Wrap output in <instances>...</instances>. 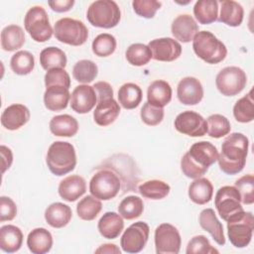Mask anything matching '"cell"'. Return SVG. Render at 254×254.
Segmentation results:
<instances>
[{
    "label": "cell",
    "instance_id": "obj_1",
    "mask_svg": "<svg viewBox=\"0 0 254 254\" xmlns=\"http://www.w3.org/2000/svg\"><path fill=\"white\" fill-rule=\"evenodd\" d=\"M248 147L249 140L244 134L234 132L228 135L221 145V152L217 158L220 170L227 175L240 173L246 164Z\"/></svg>",
    "mask_w": 254,
    "mask_h": 254
},
{
    "label": "cell",
    "instance_id": "obj_2",
    "mask_svg": "<svg viewBox=\"0 0 254 254\" xmlns=\"http://www.w3.org/2000/svg\"><path fill=\"white\" fill-rule=\"evenodd\" d=\"M218 152L214 145L207 141L196 142L181 160V169L184 175L190 179L202 177L208 168L217 161Z\"/></svg>",
    "mask_w": 254,
    "mask_h": 254
},
{
    "label": "cell",
    "instance_id": "obj_3",
    "mask_svg": "<svg viewBox=\"0 0 254 254\" xmlns=\"http://www.w3.org/2000/svg\"><path fill=\"white\" fill-rule=\"evenodd\" d=\"M47 165L52 174L64 176L74 170L76 165V154L74 147L64 141L54 142L48 150Z\"/></svg>",
    "mask_w": 254,
    "mask_h": 254
},
{
    "label": "cell",
    "instance_id": "obj_4",
    "mask_svg": "<svg viewBox=\"0 0 254 254\" xmlns=\"http://www.w3.org/2000/svg\"><path fill=\"white\" fill-rule=\"evenodd\" d=\"M192 49L199 59L210 64L222 62L227 55L225 45L208 31H198L192 39Z\"/></svg>",
    "mask_w": 254,
    "mask_h": 254
},
{
    "label": "cell",
    "instance_id": "obj_5",
    "mask_svg": "<svg viewBox=\"0 0 254 254\" xmlns=\"http://www.w3.org/2000/svg\"><path fill=\"white\" fill-rule=\"evenodd\" d=\"M86 18L94 27L111 29L119 24L121 12L115 1L97 0L89 5L86 12Z\"/></svg>",
    "mask_w": 254,
    "mask_h": 254
},
{
    "label": "cell",
    "instance_id": "obj_6",
    "mask_svg": "<svg viewBox=\"0 0 254 254\" xmlns=\"http://www.w3.org/2000/svg\"><path fill=\"white\" fill-rule=\"evenodd\" d=\"M24 26L31 38L38 43L49 41L54 33L48 14L42 6H33L27 11Z\"/></svg>",
    "mask_w": 254,
    "mask_h": 254
},
{
    "label": "cell",
    "instance_id": "obj_7",
    "mask_svg": "<svg viewBox=\"0 0 254 254\" xmlns=\"http://www.w3.org/2000/svg\"><path fill=\"white\" fill-rule=\"evenodd\" d=\"M56 39L70 46H81L88 38L86 26L79 20L72 18H62L54 26Z\"/></svg>",
    "mask_w": 254,
    "mask_h": 254
},
{
    "label": "cell",
    "instance_id": "obj_8",
    "mask_svg": "<svg viewBox=\"0 0 254 254\" xmlns=\"http://www.w3.org/2000/svg\"><path fill=\"white\" fill-rule=\"evenodd\" d=\"M214 205L220 217L226 222L244 212L241 205V196L235 187H221L214 198Z\"/></svg>",
    "mask_w": 254,
    "mask_h": 254
},
{
    "label": "cell",
    "instance_id": "obj_9",
    "mask_svg": "<svg viewBox=\"0 0 254 254\" xmlns=\"http://www.w3.org/2000/svg\"><path fill=\"white\" fill-rule=\"evenodd\" d=\"M121 188L119 177L110 170L96 172L89 182L91 195L101 200H109L117 195Z\"/></svg>",
    "mask_w": 254,
    "mask_h": 254
},
{
    "label": "cell",
    "instance_id": "obj_10",
    "mask_svg": "<svg viewBox=\"0 0 254 254\" xmlns=\"http://www.w3.org/2000/svg\"><path fill=\"white\" fill-rule=\"evenodd\" d=\"M254 217L252 212L244 211L227 221V235L231 244L237 248L246 247L252 238Z\"/></svg>",
    "mask_w": 254,
    "mask_h": 254
},
{
    "label": "cell",
    "instance_id": "obj_11",
    "mask_svg": "<svg viewBox=\"0 0 254 254\" xmlns=\"http://www.w3.org/2000/svg\"><path fill=\"white\" fill-rule=\"evenodd\" d=\"M247 83L245 71L238 66H226L216 75L215 85L224 96H234L240 93Z\"/></svg>",
    "mask_w": 254,
    "mask_h": 254
},
{
    "label": "cell",
    "instance_id": "obj_12",
    "mask_svg": "<svg viewBox=\"0 0 254 254\" xmlns=\"http://www.w3.org/2000/svg\"><path fill=\"white\" fill-rule=\"evenodd\" d=\"M182 239L179 230L170 223H162L155 230V247L157 254H178Z\"/></svg>",
    "mask_w": 254,
    "mask_h": 254
},
{
    "label": "cell",
    "instance_id": "obj_13",
    "mask_svg": "<svg viewBox=\"0 0 254 254\" xmlns=\"http://www.w3.org/2000/svg\"><path fill=\"white\" fill-rule=\"evenodd\" d=\"M149 233L150 228L146 222H135L122 234L120 246L124 252L138 253L144 249L149 238Z\"/></svg>",
    "mask_w": 254,
    "mask_h": 254
},
{
    "label": "cell",
    "instance_id": "obj_14",
    "mask_svg": "<svg viewBox=\"0 0 254 254\" xmlns=\"http://www.w3.org/2000/svg\"><path fill=\"white\" fill-rule=\"evenodd\" d=\"M174 124L178 132L190 137H201L207 132L206 120L200 114L191 110L180 113Z\"/></svg>",
    "mask_w": 254,
    "mask_h": 254
},
{
    "label": "cell",
    "instance_id": "obj_15",
    "mask_svg": "<svg viewBox=\"0 0 254 254\" xmlns=\"http://www.w3.org/2000/svg\"><path fill=\"white\" fill-rule=\"evenodd\" d=\"M148 47L152 52V59L159 62H173L182 54L181 44L172 38L152 40Z\"/></svg>",
    "mask_w": 254,
    "mask_h": 254
},
{
    "label": "cell",
    "instance_id": "obj_16",
    "mask_svg": "<svg viewBox=\"0 0 254 254\" xmlns=\"http://www.w3.org/2000/svg\"><path fill=\"white\" fill-rule=\"evenodd\" d=\"M177 95L181 103L185 105H195L203 97L202 84L193 76L184 77L177 86Z\"/></svg>",
    "mask_w": 254,
    "mask_h": 254
},
{
    "label": "cell",
    "instance_id": "obj_17",
    "mask_svg": "<svg viewBox=\"0 0 254 254\" xmlns=\"http://www.w3.org/2000/svg\"><path fill=\"white\" fill-rule=\"evenodd\" d=\"M96 103V92L93 86L88 84L77 85L70 94V107L76 113H88Z\"/></svg>",
    "mask_w": 254,
    "mask_h": 254
},
{
    "label": "cell",
    "instance_id": "obj_18",
    "mask_svg": "<svg viewBox=\"0 0 254 254\" xmlns=\"http://www.w3.org/2000/svg\"><path fill=\"white\" fill-rule=\"evenodd\" d=\"M30 119V110L24 104L16 103L4 109L1 115V124L4 128L14 131L24 126Z\"/></svg>",
    "mask_w": 254,
    "mask_h": 254
},
{
    "label": "cell",
    "instance_id": "obj_19",
    "mask_svg": "<svg viewBox=\"0 0 254 254\" xmlns=\"http://www.w3.org/2000/svg\"><path fill=\"white\" fill-rule=\"evenodd\" d=\"M171 31L176 40L189 43L198 33V25L190 15L182 14L173 21Z\"/></svg>",
    "mask_w": 254,
    "mask_h": 254
},
{
    "label": "cell",
    "instance_id": "obj_20",
    "mask_svg": "<svg viewBox=\"0 0 254 254\" xmlns=\"http://www.w3.org/2000/svg\"><path fill=\"white\" fill-rule=\"evenodd\" d=\"M119 113V103L113 97L103 98L97 100L95 110L93 111V118L97 125L105 127L113 123Z\"/></svg>",
    "mask_w": 254,
    "mask_h": 254
},
{
    "label": "cell",
    "instance_id": "obj_21",
    "mask_svg": "<svg viewBox=\"0 0 254 254\" xmlns=\"http://www.w3.org/2000/svg\"><path fill=\"white\" fill-rule=\"evenodd\" d=\"M86 190L85 180L78 175H71L61 181L59 185V194L66 201H75Z\"/></svg>",
    "mask_w": 254,
    "mask_h": 254
},
{
    "label": "cell",
    "instance_id": "obj_22",
    "mask_svg": "<svg viewBox=\"0 0 254 254\" xmlns=\"http://www.w3.org/2000/svg\"><path fill=\"white\" fill-rule=\"evenodd\" d=\"M70 94L68 88L63 85H51L44 93V103L51 111H61L67 107Z\"/></svg>",
    "mask_w": 254,
    "mask_h": 254
},
{
    "label": "cell",
    "instance_id": "obj_23",
    "mask_svg": "<svg viewBox=\"0 0 254 254\" xmlns=\"http://www.w3.org/2000/svg\"><path fill=\"white\" fill-rule=\"evenodd\" d=\"M97 228L104 238L115 239L124 228L123 217L114 211H107L100 217Z\"/></svg>",
    "mask_w": 254,
    "mask_h": 254
},
{
    "label": "cell",
    "instance_id": "obj_24",
    "mask_svg": "<svg viewBox=\"0 0 254 254\" xmlns=\"http://www.w3.org/2000/svg\"><path fill=\"white\" fill-rule=\"evenodd\" d=\"M198 221L201 228L207 231L218 245L225 244L223 226L221 222L217 219L216 214L212 208L203 209L199 214Z\"/></svg>",
    "mask_w": 254,
    "mask_h": 254
},
{
    "label": "cell",
    "instance_id": "obj_25",
    "mask_svg": "<svg viewBox=\"0 0 254 254\" xmlns=\"http://www.w3.org/2000/svg\"><path fill=\"white\" fill-rule=\"evenodd\" d=\"M27 246L33 254L48 253L53 246V236L46 228H35L28 234Z\"/></svg>",
    "mask_w": 254,
    "mask_h": 254
},
{
    "label": "cell",
    "instance_id": "obj_26",
    "mask_svg": "<svg viewBox=\"0 0 254 254\" xmlns=\"http://www.w3.org/2000/svg\"><path fill=\"white\" fill-rule=\"evenodd\" d=\"M72 216L71 208L62 202L50 204L45 211V219L54 228H62L70 221Z\"/></svg>",
    "mask_w": 254,
    "mask_h": 254
},
{
    "label": "cell",
    "instance_id": "obj_27",
    "mask_svg": "<svg viewBox=\"0 0 254 254\" xmlns=\"http://www.w3.org/2000/svg\"><path fill=\"white\" fill-rule=\"evenodd\" d=\"M22 230L12 224L0 228V248L6 253L17 252L23 243Z\"/></svg>",
    "mask_w": 254,
    "mask_h": 254
},
{
    "label": "cell",
    "instance_id": "obj_28",
    "mask_svg": "<svg viewBox=\"0 0 254 254\" xmlns=\"http://www.w3.org/2000/svg\"><path fill=\"white\" fill-rule=\"evenodd\" d=\"M49 126L50 131L58 137H72L78 131L77 120L68 114L54 116Z\"/></svg>",
    "mask_w": 254,
    "mask_h": 254
},
{
    "label": "cell",
    "instance_id": "obj_29",
    "mask_svg": "<svg viewBox=\"0 0 254 254\" xmlns=\"http://www.w3.org/2000/svg\"><path fill=\"white\" fill-rule=\"evenodd\" d=\"M243 7L236 1L224 0L220 3L218 21L230 27H238L243 21Z\"/></svg>",
    "mask_w": 254,
    "mask_h": 254
},
{
    "label": "cell",
    "instance_id": "obj_30",
    "mask_svg": "<svg viewBox=\"0 0 254 254\" xmlns=\"http://www.w3.org/2000/svg\"><path fill=\"white\" fill-rule=\"evenodd\" d=\"M148 102L158 106H166L172 99V87L166 80H155L153 81L147 90Z\"/></svg>",
    "mask_w": 254,
    "mask_h": 254
},
{
    "label": "cell",
    "instance_id": "obj_31",
    "mask_svg": "<svg viewBox=\"0 0 254 254\" xmlns=\"http://www.w3.org/2000/svg\"><path fill=\"white\" fill-rule=\"evenodd\" d=\"M213 194V186L206 178H197L189 187V196L196 204L209 202Z\"/></svg>",
    "mask_w": 254,
    "mask_h": 254
},
{
    "label": "cell",
    "instance_id": "obj_32",
    "mask_svg": "<svg viewBox=\"0 0 254 254\" xmlns=\"http://www.w3.org/2000/svg\"><path fill=\"white\" fill-rule=\"evenodd\" d=\"M25 44V33L18 25H9L1 32V47L6 52H13Z\"/></svg>",
    "mask_w": 254,
    "mask_h": 254
},
{
    "label": "cell",
    "instance_id": "obj_33",
    "mask_svg": "<svg viewBox=\"0 0 254 254\" xmlns=\"http://www.w3.org/2000/svg\"><path fill=\"white\" fill-rule=\"evenodd\" d=\"M193 15L199 24L207 25L218 17V2L215 0H198L193 6Z\"/></svg>",
    "mask_w": 254,
    "mask_h": 254
},
{
    "label": "cell",
    "instance_id": "obj_34",
    "mask_svg": "<svg viewBox=\"0 0 254 254\" xmlns=\"http://www.w3.org/2000/svg\"><path fill=\"white\" fill-rule=\"evenodd\" d=\"M143 97L142 89L133 82L124 83L118 90V100L125 109H134L141 103Z\"/></svg>",
    "mask_w": 254,
    "mask_h": 254
},
{
    "label": "cell",
    "instance_id": "obj_35",
    "mask_svg": "<svg viewBox=\"0 0 254 254\" xmlns=\"http://www.w3.org/2000/svg\"><path fill=\"white\" fill-rule=\"evenodd\" d=\"M66 62L64 52L57 47H48L40 54V64L47 71L52 68H64Z\"/></svg>",
    "mask_w": 254,
    "mask_h": 254
},
{
    "label": "cell",
    "instance_id": "obj_36",
    "mask_svg": "<svg viewBox=\"0 0 254 254\" xmlns=\"http://www.w3.org/2000/svg\"><path fill=\"white\" fill-rule=\"evenodd\" d=\"M138 190L146 198L162 199L169 194L171 188L164 181L150 180L141 184L138 188Z\"/></svg>",
    "mask_w": 254,
    "mask_h": 254
},
{
    "label": "cell",
    "instance_id": "obj_37",
    "mask_svg": "<svg viewBox=\"0 0 254 254\" xmlns=\"http://www.w3.org/2000/svg\"><path fill=\"white\" fill-rule=\"evenodd\" d=\"M233 115L236 121L248 123L254 119V103L252 90L236 101L233 106Z\"/></svg>",
    "mask_w": 254,
    "mask_h": 254
},
{
    "label": "cell",
    "instance_id": "obj_38",
    "mask_svg": "<svg viewBox=\"0 0 254 254\" xmlns=\"http://www.w3.org/2000/svg\"><path fill=\"white\" fill-rule=\"evenodd\" d=\"M144 211V203L142 198L136 195H128L121 200L118 205L119 214L127 219H135L139 217Z\"/></svg>",
    "mask_w": 254,
    "mask_h": 254
},
{
    "label": "cell",
    "instance_id": "obj_39",
    "mask_svg": "<svg viewBox=\"0 0 254 254\" xmlns=\"http://www.w3.org/2000/svg\"><path fill=\"white\" fill-rule=\"evenodd\" d=\"M10 66L16 74H29L34 69L35 58L28 51H19L12 56L10 61Z\"/></svg>",
    "mask_w": 254,
    "mask_h": 254
},
{
    "label": "cell",
    "instance_id": "obj_40",
    "mask_svg": "<svg viewBox=\"0 0 254 254\" xmlns=\"http://www.w3.org/2000/svg\"><path fill=\"white\" fill-rule=\"evenodd\" d=\"M97 73L98 67L96 64L90 60H80L72 68V75L74 79L83 84H87L95 79Z\"/></svg>",
    "mask_w": 254,
    "mask_h": 254
},
{
    "label": "cell",
    "instance_id": "obj_41",
    "mask_svg": "<svg viewBox=\"0 0 254 254\" xmlns=\"http://www.w3.org/2000/svg\"><path fill=\"white\" fill-rule=\"evenodd\" d=\"M127 62L135 66L147 64L152 59V52L147 45L136 43L129 46L125 53Z\"/></svg>",
    "mask_w": 254,
    "mask_h": 254
},
{
    "label": "cell",
    "instance_id": "obj_42",
    "mask_svg": "<svg viewBox=\"0 0 254 254\" xmlns=\"http://www.w3.org/2000/svg\"><path fill=\"white\" fill-rule=\"evenodd\" d=\"M101 201L93 195H86L79 200L76 205V212L79 218L83 220H93L101 211Z\"/></svg>",
    "mask_w": 254,
    "mask_h": 254
},
{
    "label": "cell",
    "instance_id": "obj_43",
    "mask_svg": "<svg viewBox=\"0 0 254 254\" xmlns=\"http://www.w3.org/2000/svg\"><path fill=\"white\" fill-rule=\"evenodd\" d=\"M207 134L211 138H221L230 132L231 125L229 120L221 114H212L206 120Z\"/></svg>",
    "mask_w": 254,
    "mask_h": 254
},
{
    "label": "cell",
    "instance_id": "obj_44",
    "mask_svg": "<svg viewBox=\"0 0 254 254\" xmlns=\"http://www.w3.org/2000/svg\"><path fill=\"white\" fill-rule=\"evenodd\" d=\"M116 39L111 34H99L92 42V52L97 57L111 56L116 50Z\"/></svg>",
    "mask_w": 254,
    "mask_h": 254
},
{
    "label": "cell",
    "instance_id": "obj_45",
    "mask_svg": "<svg viewBox=\"0 0 254 254\" xmlns=\"http://www.w3.org/2000/svg\"><path fill=\"white\" fill-rule=\"evenodd\" d=\"M234 187L240 193L241 202L244 204H252L254 202V177L252 174L239 178Z\"/></svg>",
    "mask_w": 254,
    "mask_h": 254
},
{
    "label": "cell",
    "instance_id": "obj_46",
    "mask_svg": "<svg viewBox=\"0 0 254 254\" xmlns=\"http://www.w3.org/2000/svg\"><path fill=\"white\" fill-rule=\"evenodd\" d=\"M187 254H212L218 253L214 247L211 246L209 240L204 235L193 236L188 243Z\"/></svg>",
    "mask_w": 254,
    "mask_h": 254
},
{
    "label": "cell",
    "instance_id": "obj_47",
    "mask_svg": "<svg viewBox=\"0 0 254 254\" xmlns=\"http://www.w3.org/2000/svg\"><path fill=\"white\" fill-rule=\"evenodd\" d=\"M141 119L142 121L149 126L159 125L164 118V109L162 107L155 106L148 101L141 108Z\"/></svg>",
    "mask_w": 254,
    "mask_h": 254
},
{
    "label": "cell",
    "instance_id": "obj_48",
    "mask_svg": "<svg viewBox=\"0 0 254 254\" xmlns=\"http://www.w3.org/2000/svg\"><path fill=\"white\" fill-rule=\"evenodd\" d=\"M134 12L143 18L151 19L161 8L162 3L157 0H134L132 2Z\"/></svg>",
    "mask_w": 254,
    "mask_h": 254
},
{
    "label": "cell",
    "instance_id": "obj_49",
    "mask_svg": "<svg viewBox=\"0 0 254 254\" xmlns=\"http://www.w3.org/2000/svg\"><path fill=\"white\" fill-rule=\"evenodd\" d=\"M45 84L47 87L51 85H63L69 88L70 77L64 68H52L45 74Z\"/></svg>",
    "mask_w": 254,
    "mask_h": 254
},
{
    "label": "cell",
    "instance_id": "obj_50",
    "mask_svg": "<svg viewBox=\"0 0 254 254\" xmlns=\"http://www.w3.org/2000/svg\"><path fill=\"white\" fill-rule=\"evenodd\" d=\"M17 215V206L12 198L2 195L0 197V221H10Z\"/></svg>",
    "mask_w": 254,
    "mask_h": 254
},
{
    "label": "cell",
    "instance_id": "obj_51",
    "mask_svg": "<svg viewBox=\"0 0 254 254\" xmlns=\"http://www.w3.org/2000/svg\"><path fill=\"white\" fill-rule=\"evenodd\" d=\"M93 88L96 92L97 100L103 98L113 97V89L112 86L106 81H98L93 84Z\"/></svg>",
    "mask_w": 254,
    "mask_h": 254
},
{
    "label": "cell",
    "instance_id": "obj_52",
    "mask_svg": "<svg viewBox=\"0 0 254 254\" xmlns=\"http://www.w3.org/2000/svg\"><path fill=\"white\" fill-rule=\"evenodd\" d=\"M0 154H1V172L2 174H4L6 172V170H8L13 162V154L10 148L1 145L0 146Z\"/></svg>",
    "mask_w": 254,
    "mask_h": 254
},
{
    "label": "cell",
    "instance_id": "obj_53",
    "mask_svg": "<svg viewBox=\"0 0 254 254\" xmlns=\"http://www.w3.org/2000/svg\"><path fill=\"white\" fill-rule=\"evenodd\" d=\"M48 4L53 11L58 13H63V12L69 11L74 5V1L73 0H55V1H49Z\"/></svg>",
    "mask_w": 254,
    "mask_h": 254
},
{
    "label": "cell",
    "instance_id": "obj_54",
    "mask_svg": "<svg viewBox=\"0 0 254 254\" xmlns=\"http://www.w3.org/2000/svg\"><path fill=\"white\" fill-rule=\"evenodd\" d=\"M120 249L115 245V244H111V243H105L103 245H101L99 248H97L95 250V253H116V254H120Z\"/></svg>",
    "mask_w": 254,
    "mask_h": 254
}]
</instances>
